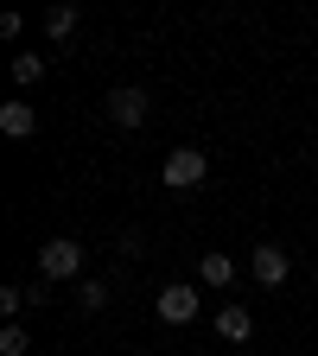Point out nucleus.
<instances>
[{
	"instance_id": "1",
	"label": "nucleus",
	"mask_w": 318,
	"mask_h": 356,
	"mask_svg": "<svg viewBox=\"0 0 318 356\" xmlns=\"http://www.w3.org/2000/svg\"><path fill=\"white\" fill-rule=\"evenodd\" d=\"M83 274V242H70V236H51L38 248V280H77Z\"/></svg>"
},
{
	"instance_id": "2",
	"label": "nucleus",
	"mask_w": 318,
	"mask_h": 356,
	"mask_svg": "<svg viewBox=\"0 0 318 356\" xmlns=\"http://www.w3.org/2000/svg\"><path fill=\"white\" fill-rule=\"evenodd\" d=\"M204 172H210V153H198V147H178V153H166V185L172 191H198L204 185Z\"/></svg>"
},
{
	"instance_id": "3",
	"label": "nucleus",
	"mask_w": 318,
	"mask_h": 356,
	"mask_svg": "<svg viewBox=\"0 0 318 356\" xmlns=\"http://www.w3.org/2000/svg\"><path fill=\"white\" fill-rule=\"evenodd\" d=\"M147 115H153L147 89H134V83H127V89H109V121H115V127H141Z\"/></svg>"
},
{
	"instance_id": "4",
	"label": "nucleus",
	"mask_w": 318,
	"mask_h": 356,
	"mask_svg": "<svg viewBox=\"0 0 318 356\" xmlns=\"http://www.w3.org/2000/svg\"><path fill=\"white\" fill-rule=\"evenodd\" d=\"M248 267H255V280H261V286H280V280L293 274V254H287L280 242H261V248L248 254Z\"/></svg>"
},
{
	"instance_id": "5",
	"label": "nucleus",
	"mask_w": 318,
	"mask_h": 356,
	"mask_svg": "<svg viewBox=\"0 0 318 356\" xmlns=\"http://www.w3.org/2000/svg\"><path fill=\"white\" fill-rule=\"evenodd\" d=\"M153 312H159V325H191V318H198V293H191V286H166V293L153 299Z\"/></svg>"
},
{
	"instance_id": "6",
	"label": "nucleus",
	"mask_w": 318,
	"mask_h": 356,
	"mask_svg": "<svg viewBox=\"0 0 318 356\" xmlns=\"http://www.w3.org/2000/svg\"><path fill=\"white\" fill-rule=\"evenodd\" d=\"M216 337L248 343V337H255V312H248V305H223V312H216Z\"/></svg>"
},
{
	"instance_id": "7",
	"label": "nucleus",
	"mask_w": 318,
	"mask_h": 356,
	"mask_svg": "<svg viewBox=\"0 0 318 356\" xmlns=\"http://www.w3.org/2000/svg\"><path fill=\"white\" fill-rule=\"evenodd\" d=\"M0 134H7V140L38 134V108H32V102H7V108H0Z\"/></svg>"
},
{
	"instance_id": "8",
	"label": "nucleus",
	"mask_w": 318,
	"mask_h": 356,
	"mask_svg": "<svg viewBox=\"0 0 318 356\" xmlns=\"http://www.w3.org/2000/svg\"><path fill=\"white\" fill-rule=\"evenodd\" d=\"M198 280L204 286H230L236 280V261L230 254H198Z\"/></svg>"
},
{
	"instance_id": "9",
	"label": "nucleus",
	"mask_w": 318,
	"mask_h": 356,
	"mask_svg": "<svg viewBox=\"0 0 318 356\" xmlns=\"http://www.w3.org/2000/svg\"><path fill=\"white\" fill-rule=\"evenodd\" d=\"M45 32H51V38H70L77 32V7H51V13H45Z\"/></svg>"
},
{
	"instance_id": "10",
	"label": "nucleus",
	"mask_w": 318,
	"mask_h": 356,
	"mask_svg": "<svg viewBox=\"0 0 318 356\" xmlns=\"http://www.w3.org/2000/svg\"><path fill=\"white\" fill-rule=\"evenodd\" d=\"M38 76H45V58L38 51H19L13 58V83H38Z\"/></svg>"
},
{
	"instance_id": "11",
	"label": "nucleus",
	"mask_w": 318,
	"mask_h": 356,
	"mask_svg": "<svg viewBox=\"0 0 318 356\" xmlns=\"http://www.w3.org/2000/svg\"><path fill=\"white\" fill-rule=\"evenodd\" d=\"M32 350V337L19 331V325H7V331H0V356H26Z\"/></svg>"
},
{
	"instance_id": "12",
	"label": "nucleus",
	"mask_w": 318,
	"mask_h": 356,
	"mask_svg": "<svg viewBox=\"0 0 318 356\" xmlns=\"http://www.w3.org/2000/svg\"><path fill=\"white\" fill-rule=\"evenodd\" d=\"M83 305L102 312V305H109V280H83Z\"/></svg>"
},
{
	"instance_id": "13",
	"label": "nucleus",
	"mask_w": 318,
	"mask_h": 356,
	"mask_svg": "<svg viewBox=\"0 0 318 356\" xmlns=\"http://www.w3.org/2000/svg\"><path fill=\"white\" fill-rule=\"evenodd\" d=\"M26 305V286H0V312H19Z\"/></svg>"
}]
</instances>
